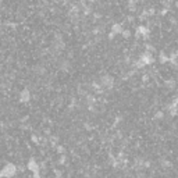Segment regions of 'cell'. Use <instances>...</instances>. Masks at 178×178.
<instances>
[{
	"instance_id": "1",
	"label": "cell",
	"mask_w": 178,
	"mask_h": 178,
	"mask_svg": "<svg viewBox=\"0 0 178 178\" xmlns=\"http://www.w3.org/2000/svg\"><path fill=\"white\" fill-rule=\"evenodd\" d=\"M138 60L141 61L142 64L146 67V65H152V64H153L154 61H156V57H154V54H152V53H149V52H142Z\"/></svg>"
},
{
	"instance_id": "2",
	"label": "cell",
	"mask_w": 178,
	"mask_h": 178,
	"mask_svg": "<svg viewBox=\"0 0 178 178\" xmlns=\"http://www.w3.org/2000/svg\"><path fill=\"white\" fill-rule=\"evenodd\" d=\"M99 84L103 89H113L114 86V78L111 75H102L100 79H99Z\"/></svg>"
},
{
	"instance_id": "3",
	"label": "cell",
	"mask_w": 178,
	"mask_h": 178,
	"mask_svg": "<svg viewBox=\"0 0 178 178\" xmlns=\"http://www.w3.org/2000/svg\"><path fill=\"white\" fill-rule=\"evenodd\" d=\"M135 33H138L139 38H143L145 41H148L149 36H150V29H149V27H146V25L141 24V25H138L136 32H135Z\"/></svg>"
},
{
	"instance_id": "4",
	"label": "cell",
	"mask_w": 178,
	"mask_h": 178,
	"mask_svg": "<svg viewBox=\"0 0 178 178\" xmlns=\"http://www.w3.org/2000/svg\"><path fill=\"white\" fill-rule=\"evenodd\" d=\"M122 31H124V27H122V24H120V22H114V24L111 25V29H110V32L114 33V35H121Z\"/></svg>"
},
{
	"instance_id": "5",
	"label": "cell",
	"mask_w": 178,
	"mask_h": 178,
	"mask_svg": "<svg viewBox=\"0 0 178 178\" xmlns=\"http://www.w3.org/2000/svg\"><path fill=\"white\" fill-rule=\"evenodd\" d=\"M164 86H166L168 90H174V89L177 88V81H175L174 78H168V79H166V82H164Z\"/></svg>"
},
{
	"instance_id": "6",
	"label": "cell",
	"mask_w": 178,
	"mask_h": 178,
	"mask_svg": "<svg viewBox=\"0 0 178 178\" xmlns=\"http://www.w3.org/2000/svg\"><path fill=\"white\" fill-rule=\"evenodd\" d=\"M157 59H159V63H160V64H167V63H168V56H167L166 52H159Z\"/></svg>"
},
{
	"instance_id": "7",
	"label": "cell",
	"mask_w": 178,
	"mask_h": 178,
	"mask_svg": "<svg viewBox=\"0 0 178 178\" xmlns=\"http://www.w3.org/2000/svg\"><path fill=\"white\" fill-rule=\"evenodd\" d=\"M167 111H168V114H170L171 117H174V116H177L178 114V107L177 106H174L173 103H170V105L167 106Z\"/></svg>"
},
{
	"instance_id": "8",
	"label": "cell",
	"mask_w": 178,
	"mask_h": 178,
	"mask_svg": "<svg viewBox=\"0 0 178 178\" xmlns=\"http://www.w3.org/2000/svg\"><path fill=\"white\" fill-rule=\"evenodd\" d=\"M86 102H88L89 106H93L95 103H96V97L93 96L92 93H88V95H86Z\"/></svg>"
},
{
	"instance_id": "9",
	"label": "cell",
	"mask_w": 178,
	"mask_h": 178,
	"mask_svg": "<svg viewBox=\"0 0 178 178\" xmlns=\"http://www.w3.org/2000/svg\"><path fill=\"white\" fill-rule=\"evenodd\" d=\"M145 52H149L152 54H154L156 53V47L152 43H145Z\"/></svg>"
},
{
	"instance_id": "10",
	"label": "cell",
	"mask_w": 178,
	"mask_h": 178,
	"mask_svg": "<svg viewBox=\"0 0 178 178\" xmlns=\"http://www.w3.org/2000/svg\"><path fill=\"white\" fill-rule=\"evenodd\" d=\"M154 118H156V120H163V118H164V111H162V110L156 111V113H154Z\"/></svg>"
},
{
	"instance_id": "11",
	"label": "cell",
	"mask_w": 178,
	"mask_h": 178,
	"mask_svg": "<svg viewBox=\"0 0 178 178\" xmlns=\"http://www.w3.org/2000/svg\"><path fill=\"white\" fill-rule=\"evenodd\" d=\"M122 38H124V39H130L131 38V35H132V33H131V31L130 29H124V31H122Z\"/></svg>"
},
{
	"instance_id": "12",
	"label": "cell",
	"mask_w": 178,
	"mask_h": 178,
	"mask_svg": "<svg viewBox=\"0 0 178 178\" xmlns=\"http://www.w3.org/2000/svg\"><path fill=\"white\" fill-rule=\"evenodd\" d=\"M21 100H22V102L29 100V92H28V90H24V93L21 95Z\"/></svg>"
},
{
	"instance_id": "13",
	"label": "cell",
	"mask_w": 178,
	"mask_h": 178,
	"mask_svg": "<svg viewBox=\"0 0 178 178\" xmlns=\"http://www.w3.org/2000/svg\"><path fill=\"white\" fill-rule=\"evenodd\" d=\"M61 70H63V71L70 70V63L68 61H63V63H61Z\"/></svg>"
},
{
	"instance_id": "14",
	"label": "cell",
	"mask_w": 178,
	"mask_h": 178,
	"mask_svg": "<svg viewBox=\"0 0 178 178\" xmlns=\"http://www.w3.org/2000/svg\"><path fill=\"white\" fill-rule=\"evenodd\" d=\"M154 14H156V11H154V8H149V10H148V16H149V17L154 16Z\"/></svg>"
},
{
	"instance_id": "15",
	"label": "cell",
	"mask_w": 178,
	"mask_h": 178,
	"mask_svg": "<svg viewBox=\"0 0 178 178\" xmlns=\"http://www.w3.org/2000/svg\"><path fill=\"white\" fill-rule=\"evenodd\" d=\"M107 38H109L110 41H113L114 38H116V35H114V33H111V32H109V35H107Z\"/></svg>"
},
{
	"instance_id": "16",
	"label": "cell",
	"mask_w": 178,
	"mask_h": 178,
	"mask_svg": "<svg viewBox=\"0 0 178 178\" xmlns=\"http://www.w3.org/2000/svg\"><path fill=\"white\" fill-rule=\"evenodd\" d=\"M167 11H168V10H167V8L164 7V8H163V10H162V11H160V16H166V14H167Z\"/></svg>"
},
{
	"instance_id": "17",
	"label": "cell",
	"mask_w": 178,
	"mask_h": 178,
	"mask_svg": "<svg viewBox=\"0 0 178 178\" xmlns=\"http://www.w3.org/2000/svg\"><path fill=\"white\" fill-rule=\"evenodd\" d=\"M171 103H173L174 106H177V107H178V96H177V97H174V100L171 102Z\"/></svg>"
},
{
	"instance_id": "18",
	"label": "cell",
	"mask_w": 178,
	"mask_h": 178,
	"mask_svg": "<svg viewBox=\"0 0 178 178\" xmlns=\"http://www.w3.org/2000/svg\"><path fill=\"white\" fill-rule=\"evenodd\" d=\"M86 1H88V3H96L97 0H86Z\"/></svg>"
},
{
	"instance_id": "19",
	"label": "cell",
	"mask_w": 178,
	"mask_h": 178,
	"mask_svg": "<svg viewBox=\"0 0 178 178\" xmlns=\"http://www.w3.org/2000/svg\"><path fill=\"white\" fill-rule=\"evenodd\" d=\"M132 1H136V3H138V0H132Z\"/></svg>"
}]
</instances>
